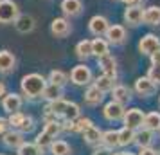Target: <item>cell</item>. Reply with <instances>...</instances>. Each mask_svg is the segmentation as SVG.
<instances>
[{
    "instance_id": "37",
    "label": "cell",
    "mask_w": 160,
    "mask_h": 155,
    "mask_svg": "<svg viewBox=\"0 0 160 155\" xmlns=\"http://www.w3.org/2000/svg\"><path fill=\"white\" fill-rule=\"evenodd\" d=\"M90 126H94V123L90 121L88 117H78L76 119V132H85V130H88Z\"/></svg>"
},
{
    "instance_id": "9",
    "label": "cell",
    "mask_w": 160,
    "mask_h": 155,
    "mask_svg": "<svg viewBox=\"0 0 160 155\" xmlns=\"http://www.w3.org/2000/svg\"><path fill=\"white\" fill-rule=\"evenodd\" d=\"M72 31V25L67 18H54L51 23V33L54 34L56 38H65L70 34Z\"/></svg>"
},
{
    "instance_id": "46",
    "label": "cell",
    "mask_w": 160,
    "mask_h": 155,
    "mask_svg": "<svg viewBox=\"0 0 160 155\" xmlns=\"http://www.w3.org/2000/svg\"><path fill=\"white\" fill-rule=\"evenodd\" d=\"M106 150H108V148H106ZM106 150H97V152H95L94 155H112V153H108Z\"/></svg>"
},
{
    "instance_id": "15",
    "label": "cell",
    "mask_w": 160,
    "mask_h": 155,
    "mask_svg": "<svg viewBox=\"0 0 160 155\" xmlns=\"http://www.w3.org/2000/svg\"><path fill=\"white\" fill-rule=\"evenodd\" d=\"M25 142L23 139V132H16V130H11V132L4 133V144L9 148H20Z\"/></svg>"
},
{
    "instance_id": "11",
    "label": "cell",
    "mask_w": 160,
    "mask_h": 155,
    "mask_svg": "<svg viewBox=\"0 0 160 155\" xmlns=\"http://www.w3.org/2000/svg\"><path fill=\"white\" fill-rule=\"evenodd\" d=\"M22 97L15 94V92H11V94H6L4 99H2V106H4V110L8 112V114H15V112H20L22 108Z\"/></svg>"
},
{
    "instance_id": "8",
    "label": "cell",
    "mask_w": 160,
    "mask_h": 155,
    "mask_svg": "<svg viewBox=\"0 0 160 155\" xmlns=\"http://www.w3.org/2000/svg\"><path fill=\"white\" fill-rule=\"evenodd\" d=\"M108 27H110L108 18H106V16H101V15L94 16V18L88 22V29H90V33H92L94 36H102V34H106Z\"/></svg>"
},
{
    "instance_id": "20",
    "label": "cell",
    "mask_w": 160,
    "mask_h": 155,
    "mask_svg": "<svg viewBox=\"0 0 160 155\" xmlns=\"http://www.w3.org/2000/svg\"><path fill=\"white\" fill-rule=\"evenodd\" d=\"M83 137L87 141L88 144H92V146H97V144H101L102 142V132L99 128H95V126H90L88 130L83 132Z\"/></svg>"
},
{
    "instance_id": "33",
    "label": "cell",
    "mask_w": 160,
    "mask_h": 155,
    "mask_svg": "<svg viewBox=\"0 0 160 155\" xmlns=\"http://www.w3.org/2000/svg\"><path fill=\"white\" fill-rule=\"evenodd\" d=\"M36 146L38 148H42V150H45V148H51V144L54 142V137L52 135H49V133L45 132H42V133H38V137H36Z\"/></svg>"
},
{
    "instance_id": "41",
    "label": "cell",
    "mask_w": 160,
    "mask_h": 155,
    "mask_svg": "<svg viewBox=\"0 0 160 155\" xmlns=\"http://www.w3.org/2000/svg\"><path fill=\"white\" fill-rule=\"evenodd\" d=\"M9 121L8 119H4V117H0V133H6L8 132V128H9Z\"/></svg>"
},
{
    "instance_id": "43",
    "label": "cell",
    "mask_w": 160,
    "mask_h": 155,
    "mask_svg": "<svg viewBox=\"0 0 160 155\" xmlns=\"http://www.w3.org/2000/svg\"><path fill=\"white\" fill-rule=\"evenodd\" d=\"M151 65H160V49L151 54Z\"/></svg>"
},
{
    "instance_id": "45",
    "label": "cell",
    "mask_w": 160,
    "mask_h": 155,
    "mask_svg": "<svg viewBox=\"0 0 160 155\" xmlns=\"http://www.w3.org/2000/svg\"><path fill=\"white\" fill-rule=\"evenodd\" d=\"M122 2H126L128 6H138V2H140V0H122Z\"/></svg>"
},
{
    "instance_id": "25",
    "label": "cell",
    "mask_w": 160,
    "mask_h": 155,
    "mask_svg": "<svg viewBox=\"0 0 160 155\" xmlns=\"http://www.w3.org/2000/svg\"><path fill=\"white\" fill-rule=\"evenodd\" d=\"M102 146L113 150L115 146H119V132L117 130H108L102 133Z\"/></svg>"
},
{
    "instance_id": "19",
    "label": "cell",
    "mask_w": 160,
    "mask_h": 155,
    "mask_svg": "<svg viewBox=\"0 0 160 155\" xmlns=\"http://www.w3.org/2000/svg\"><path fill=\"white\" fill-rule=\"evenodd\" d=\"M108 47H110V42L104 40V38H101V36H97L95 40H92V54L97 56V58H101L104 54H110Z\"/></svg>"
},
{
    "instance_id": "34",
    "label": "cell",
    "mask_w": 160,
    "mask_h": 155,
    "mask_svg": "<svg viewBox=\"0 0 160 155\" xmlns=\"http://www.w3.org/2000/svg\"><path fill=\"white\" fill-rule=\"evenodd\" d=\"M67 80H68V78H67V74L63 72V70H52V72L49 74V80H47V81L63 87V85L67 83Z\"/></svg>"
},
{
    "instance_id": "40",
    "label": "cell",
    "mask_w": 160,
    "mask_h": 155,
    "mask_svg": "<svg viewBox=\"0 0 160 155\" xmlns=\"http://www.w3.org/2000/svg\"><path fill=\"white\" fill-rule=\"evenodd\" d=\"M34 128V121H32V117H29V116H25V119H23V123L20 125V132H31Z\"/></svg>"
},
{
    "instance_id": "18",
    "label": "cell",
    "mask_w": 160,
    "mask_h": 155,
    "mask_svg": "<svg viewBox=\"0 0 160 155\" xmlns=\"http://www.w3.org/2000/svg\"><path fill=\"white\" fill-rule=\"evenodd\" d=\"M112 99L113 101H119V103H128L131 99V90L128 87H124V85H117L112 89Z\"/></svg>"
},
{
    "instance_id": "29",
    "label": "cell",
    "mask_w": 160,
    "mask_h": 155,
    "mask_svg": "<svg viewBox=\"0 0 160 155\" xmlns=\"http://www.w3.org/2000/svg\"><path fill=\"white\" fill-rule=\"evenodd\" d=\"M51 153L52 155H70V146H68L67 141L54 139V142L51 144Z\"/></svg>"
},
{
    "instance_id": "14",
    "label": "cell",
    "mask_w": 160,
    "mask_h": 155,
    "mask_svg": "<svg viewBox=\"0 0 160 155\" xmlns=\"http://www.w3.org/2000/svg\"><path fill=\"white\" fill-rule=\"evenodd\" d=\"M15 27H16L18 33L27 34V33H31V31L34 29V18H32L31 15H20L18 18H16Z\"/></svg>"
},
{
    "instance_id": "3",
    "label": "cell",
    "mask_w": 160,
    "mask_h": 155,
    "mask_svg": "<svg viewBox=\"0 0 160 155\" xmlns=\"http://www.w3.org/2000/svg\"><path fill=\"white\" fill-rule=\"evenodd\" d=\"M144 117H146V114L142 110L130 108V110H126V114H124V126H128L131 130H138V128L144 126Z\"/></svg>"
},
{
    "instance_id": "47",
    "label": "cell",
    "mask_w": 160,
    "mask_h": 155,
    "mask_svg": "<svg viewBox=\"0 0 160 155\" xmlns=\"http://www.w3.org/2000/svg\"><path fill=\"white\" fill-rule=\"evenodd\" d=\"M112 155H133V153H126V152H121V153H112Z\"/></svg>"
},
{
    "instance_id": "38",
    "label": "cell",
    "mask_w": 160,
    "mask_h": 155,
    "mask_svg": "<svg viewBox=\"0 0 160 155\" xmlns=\"http://www.w3.org/2000/svg\"><path fill=\"white\" fill-rule=\"evenodd\" d=\"M23 119H25V116H23L22 112H15V114H9V125L13 126V128H20V125L23 123Z\"/></svg>"
},
{
    "instance_id": "7",
    "label": "cell",
    "mask_w": 160,
    "mask_h": 155,
    "mask_svg": "<svg viewBox=\"0 0 160 155\" xmlns=\"http://www.w3.org/2000/svg\"><path fill=\"white\" fill-rule=\"evenodd\" d=\"M102 114H104V117L108 119V121H119V119H124L126 110H124L122 103H119V101H113V99H112L108 105H104Z\"/></svg>"
},
{
    "instance_id": "35",
    "label": "cell",
    "mask_w": 160,
    "mask_h": 155,
    "mask_svg": "<svg viewBox=\"0 0 160 155\" xmlns=\"http://www.w3.org/2000/svg\"><path fill=\"white\" fill-rule=\"evenodd\" d=\"M79 106L76 103H68L67 105V108H65V114H63V119H68V121H76V119L79 117Z\"/></svg>"
},
{
    "instance_id": "2",
    "label": "cell",
    "mask_w": 160,
    "mask_h": 155,
    "mask_svg": "<svg viewBox=\"0 0 160 155\" xmlns=\"http://www.w3.org/2000/svg\"><path fill=\"white\" fill-rule=\"evenodd\" d=\"M20 9L13 0H0V23H15Z\"/></svg>"
},
{
    "instance_id": "23",
    "label": "cell",
    "mask_w": 160,
    "mask_h": 155,
    "mask_svg": "<svg viewBox=\"0 0 160 155\" xmlns=\"http://www.w3.org/2000/svg\"><path fill=\"white\" fill-rule=\"evenodd\" d=\"M135 135H137L135 130L124 126L122 130H119V146H130V144H133L135 142Z\"/></svg>"
},
{
    "instance_id": "24",
    "label": "cell",
    "mask_w": 160,
    "mask_h": 155,
    "mask_svg": "<svg viewBox=\"0 0 160 155\" xmlns=\"http://www.w3.org/2000/svg\"><path fill=\"white\" fill-rule=\"evenodd\" d=\"M144 128L151 130V132H158L160 130V112H149V114H146Z\"/></svg>"
},
{
    "instance_id": "42",
    "label": "cell",
    "mask_w": 160,
    "mask_h": 155,
    "mask_svg": "<svg viewBox=\"0 0 160 155\" xmlns=\"http://www.w3.org/2000/svg\"><path fill=\"white\" fill-rule=\"evenodd\" d=\"M138 155H158L155 150H151L149 146H146V148H140V152H138Z\"/></svg>"
},
{
    "instance_id": "26",
    "label": "cell",
    "mask_w": 160,
    "mask_h": 155,
    "mask_svg": "<svg viewBox=\"0 0 160 155\" xmlns=\"http://www.w3.org/2000/svg\"><path fill=\"white\" fill-rule=\"evenodd\" d=\"M63 96V92H61V87L59 85H54V83H49L43 90V96L45 99H49V101H56V99H61Z\"/></svg>"
},
{
    "instance_id": "21",
    "label": "cell",
    "mask_w": 160,
    "mask_h": 155,
    "mask_svg": "<svg viewBox=\"0 0 160 155\" xmlns=\"http://www.w3.org/2000/svg\"><path fill=\"white\" fill-rule=\"evenodd\" d=\"M144 23L148 25H160V8L151 6L144 9Z\"/></svg>"
},
{
    "instance_id": "17",
    "label": "cell",
    "mask_w": 160,
    "mask_h": 155,
    "mask_svg": "<svg viewBox=\"0 0 160 155\" xmlns=\"http://www.w3.org/2000/svg\"><path fill=\"white\" fill-rule=\"evenodd\" d=\"M61 11L67 16H78L83 11V4H81V0H63L61 2Z\"/></svg>"
},
{
    "instance_id": "30",
    "label": "cell",
    "mask_w": 160,
    "mask_h": 155,
    "mask_svg": "<svg viewBox=\"0 0 160 155\" xmlns=\"http://www.w3.org/2000/svg\"><path fill=\"white\" fill-rule=\"evenodd\" d=\"M113 80H115V78H112L108 74H102V76H99V78L95 80L94 85L97 89H101L102 92H112V89H113Z\"/></svg>"
},
{
    "instance_id": "32",
    "label": "cell",
    "mask_w": 160,
    "mask_h": 155,
    "mask_svg": "<svg viewBox=\"0 0 160 155\" xmlns=\"http://www.w3.org/2000/svg\"><path fill=\"white\" fill-rule=\"evenodd\" d=\"M43 150L36 146V142H23L18 148V155H43Z\"/></svg>"
},
{
    "instance_id": "28",
    "label": "cell",
    "mask_w": 160,
    "mask_h": 155,
    "mask_svg": "<svg viewBox=\"0 0 160 155\" xmlns=\"http://www.w3.org/2000/svg\"><path fill=\"white\" fill-rule=\"evenodd\" d=\"M76 54L81 59H87L88 56H94L92 54V42L90 40H81L79 44L76 45Z\"/></svg>"
},
{
    "instance_id": "27",
    "label": "cell",
    "mask_w": 160,
    "mask_h": 155,
    "mask_svg": "<svg viewBox=\"0 0 160 155\" xmlns=\"http://www.w3.org/2000/svg\"><path fill=\"white\" fill-rule=\"evenodd\" d=\"M151 141H153V132L151 130H148V128H144V126H142V130L137 132V135H135V142H137L140 148L149 146Z\"/></svg>"
},
{
    "instance_id": "22",
    "label": "cell",
    "mask_w": 160,
    "mask_h": 155,
    "mask_svg": "<svg viewBox=\"0 0 160 155\" xmlns=\"http://www.w3.org/2000/svg\"><path fill=\"white\" fill-rule=\"evenodd\" d=\"M102 92L101 89H97L95 85H90L87 89V92H85V101H87L88 105H99L102 101Z\"/></svg>"
},
{
    "instance_id": "36",
    "label": "cell",
    "mask_w": 160,
    "mask_h": 155,
    "mask_svg": "<svg viewBox=\"0 0 160 155\" xmlns=\"http://www.w3.org/2000/svg\"><path fill=\"white\" fill-rule=\"evenodd\" d=\"M43 130L49 133V135H52V137L56 139V135H58L61 130H63V126H61V123H58V121H47Z\"/></svg>"
},
{
    "instance_id": "4",
    "label": "cell",
    "mask_w": 160,
    "mask_h": 155,
    "mask_svg": "<svg viewBox=\"0 0 160 155\" xmlns=\"http://www.w3.org/2000/svg\"><path fill=\"white\" fill-rule=\"evenodd\" d=\"M70 81L74 85H88V83L92 81V72H90V69L87 65H76L72 69V72H70Z\"/></svg>"
},
{
    "instance_id": "44",
    "label": "cell",
    "mask_w": 160,
    "mask_h": 155,
    "mask_svg": "<svg viewBox=\"0 0 160 155\" xmlns=\"http://www.w3.org/2000/svg\"><path fill=\"white\" fill-rule=\"evenodd\" d=\"M4 96H6V85L0 81V97H4Z\"/></svg>"
},
{
    "instance_id": "39",
    "label": "cell",
    "mask_w": 160,
    "mask_h": 155,
    "mask_svg": "<svg viewBox=\"0 0 160 155\" xmlns=\"http://www.w3.org/2000/svg\"><path fill=\"white\" fill-rule=\"evenodd\" d=\"M148 76H149L157 85H160V65H151V67H149Z\"/></svg>"
},
{
    "instance_id": "31",
    "label": "cell",
    "mask_w": 160,
    "mask_h": 155,
    "mask_svg": "<svg viewBox=\"0 0 160 155\" xmlns=\"http://www.w3.org/2000/svg\"><path fill=\"white\" fill-rule=\"evenodd\" d=\"M67 105H68V101H65V99L61 97V99L51 101V105L47 106V110H49V112H52V114H54V116H58V117H63V114H65Z\"/></svg>"
},
{
    "instance_id": "5",
    "label": "cell",
    "mask_w": 160,
    "mask_h": 155,
    "mask_svg": "<svg viewBox=\"0 0 160 155\" xmlns=\"http://www.w3.org/2000/svg\"><path fill=\"white\" fill-rule=\"evenodd\" d=\"M135 90H137L138 96L142 97H148L157 92V83L153 81L149 76H144V78H137L135 81Z\"/></svg>"
},
{
    "instance_id": "1",
    "label": "cell",
    "mask_w": 160,
    "mask_h": 155,
    "mask_svg": "<svg viewBox=\"0 0 160 155\" xmlns=\"http://www.w3.org/2000/svg\"><path fill=\"white\" fill-rule=\"evenodd\" d=\"M49 83L45 80L42 74H27V76H23L22 81H20V87H22V92L23 96H27L29 99H36V97L43 96V90Z\"/></svg>"
},
{
    "instance_id": "6",
    "label": "cell",
    "mask_w": 160,
    "mask_h": 155,
    "mask_svg": "<svg viewBox=\"0 0 160 155\" xmlns=\"http://www.w3.org/2000/svg\"><path fill=\"white\" fill-rule=\"evenodd\" d=\"M160 49V40L155 34H146L140 42H138V51L146 54V56H151L153 52H157Z\"/></svg>"
},
{
    "instance_id": "13",
    "label": "cell",
    "mask_w": 160,
    "mask_h": 155,
    "mask_svg": "<svg viewBox=\"0 0 160 155\" xmlns=\"http://www.w3.org/2000/svg\"><path fill=\"white\" fill-rule=\"evenodd\" d=\"M106 40H108L110 44H113V45H119V44H122L124 40H126V29H124L122 25H110L108 31H106Z\"/></svg>"
},
{
    "instance_id": "10",
    "label": "cell",
    "mask_w": 160,
    "mask_h": 155,
    "mask_svg": "<svg viewBox=\"0 0 160 155\" xmlns=\"http://www.w3.org/2000/svg\"><path fill=\"white\" fill-rule=\"evenodd\" d=\"M124 20H126V23H130L133 27L142 23L144 22V9L140 6H128V9L124 11Z\"/></svg>"
},
{
    "instance_id": "12",
    "label": "cell",
    "mask_w": 160,
    "mask_h": 155,
    "mask_svg": "<svg viewBox=\"0 0 160 155\" xmlns=\"http://www.w3.org/2000/svg\"><path fill=\"white\" fill-rule=\"evenodd\" d=\"M97 65L101 67L102 74H108L112 78H115L117 74V61L112 54H104L101 58H97Z\"/></svg>"
},
{
    "instance_id": "16",
    "label": "cell",
    "mask_w": 160,
    "mask_h": 155,
    "mask_svg": "<svg viewBox=\"0 0 160 155\" xmlns=\"http://www.w3.org/2000/svg\"><path fill=\"white\" fill-rule=\"evenodd\" d=\"M16 58L11 51H0V72H11L15 69Z\"/></svg>"
}]
</instances>
